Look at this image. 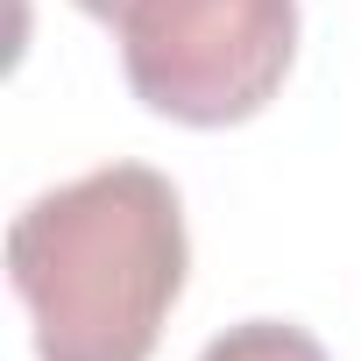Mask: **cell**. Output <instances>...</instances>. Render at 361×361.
<instances>
[{"label": "cell", "instance_id": "cell-3", "mask_svg": "<svg viewBox=\"0 0 361 361\" xmlns=\"http://www.w3.org/2000/svg\"><path fill=\"white\" fill-rule=\"evenodd\" d=\"M199 361H326V347H319L305 326H283V319H241V326L213 333Z\"/></svg>", "mask_w": 361, "mask_h": 361}, {"label": "cell", "instance_id": "cell-4", "mask_svg": "<svg viewBox=\"0 0 361 361\" xmlns=\"http://www.w3.org/2000/svg\"><path fill=\"white\" fill-rule=\"evenodd\" d=\"M71 8H78V15H92V22H114L128 0H71Z\"/></svg>", "mask_w": 361, "mask_h": 361}, {"label": "cell", "instance_id": "cell-2", "mask_svg": "<svg viewBox=\"0 0 361 361\" xmlns=\"http://www.w3.org/2000/svg\"><path fill=\"white\" fill-rule=\"evenodd\" d=\"M106 29L149 114L234 128L276 99L298 57V0H128Z\"/></svg>", "mask_w": 361, "mask_h": 361}, {"label": "cell", "instance_id": "cell-1", "mask_svg": "<svg viewBox=\"0 0 361 361\" xmlns=\"http://www.w3.org/2000/svg\"><path fill=\"white\" fill-rule=\"evenodd\" d=\"M185 269V199L149 163H99L29 199L8 227V283L36 361H149Z\"/></svg>", "mask_w": 361, "mask_h": 361}]
</instances>
